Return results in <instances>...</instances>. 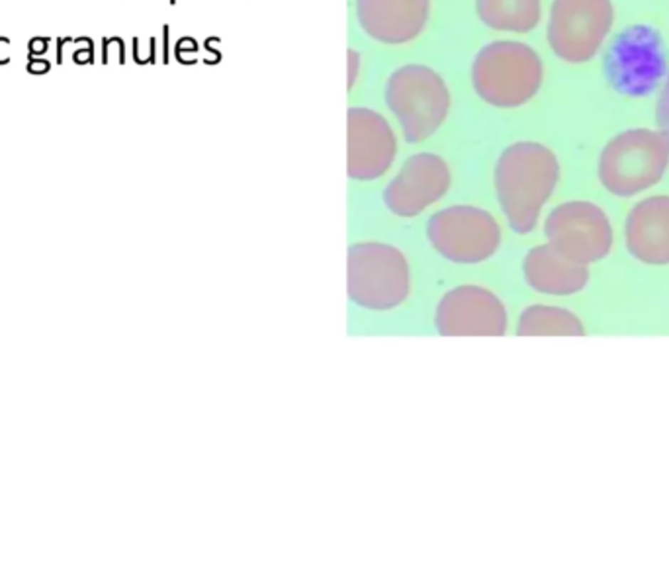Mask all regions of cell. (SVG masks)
Wrapping results in <instances>:
<instances>
[{"label": "cell", "instance_id": "1", "mask_svg": "<svg viewBox=\"0 0 669 563\" xmlns=\"http://www.w3.org/2000/svg\"><path fill=\"white\" fill-rule=\"evenodd\" d=\"M560 178V164L548 147L519 141L501 153L493 172L497 200L511 229L527 235Z\"/></svg>", "mask_w": 669, "mask_h": 563}, {"label": "cell", "instance_id": "2", "mask_svg": "<svg viewBox=\"0 0 669 563\" xmlns=\"http://www.w3.org/2000/svg\"><path fill=\"white\" fill-rule=\"evenodd\" d=\"M544 69L538 53L521 41L499 39L480 49L472 63L475 94L495 108H519L538 93Z\"/></svg>", "mask_w": 669, "mask_h": 563}, {"label": "cell", "instance_id": "3", "mask_svg": "<svg viewBox=\"0 0 669 563\" xmlns=\"http://www.w3.org/2000/svg\"><path fill=\"white\" fill-rule=\"evenodd\" d=\"M411 288L409 264L399 248L366 241L349 248V298L368 311L399 307Z\"/></svg>", "mask_w": 669, "mask_h": 563}, {"label": "cell", "instance_id": "4", "mask_svg": "<svg viewBox=\"0 0 669 563\" xmlns=\"http://www.w3.org/2000/svg\"><path fill=\"white\" fill-rule=\"evenodd\" d=\"M386 102L397 117L407 143H421L443 125L451 94L443 77L425 65H404L391 73Z\"/></svg>", "mask_w": 669, "mask_h": 563}, {"label": "cell", "instance_id": "5", "mask_svg": "<svg viewBox=\"0 0 669 563\" xmlns=\"http://www.w3.org/2000/svg\"><path fill=\"white\" fill-rule=\"evenodd\" d=\"M669 149L662 133L628 130L609 141L599 159V180L615 196H634L662 180Z\"/></svg>", "mask_w": 669, "mask_h": 563}, {"label": "cell", "instance_id": "6", "mask_svg": "<svg viewBox=\"0 0 669 563\" xmlns=\"http://www.w3.org/2000/svg\"><path fill=\"white\" fill-rule=\"evenodd\" d=\"M427 239L436 253L454 264H480L495 255L501 229L490 211L475 206H451L428 219Z\"/></svg>", "mask_w": 669, "mask_h": 563}, {"label": "cell", "instance_id": "7", "mask_svg": "<svg viewBox=\"0 0 669 563\" xmlns=\"http://www.w3.org/2000/svg\"><path fill=\"white\" fill-rule=\"evenodd\" d=\"M615 20L611 0H554L548 43L562 61L579 65L593 59Z\"/></svg>", "mask_w": 669, "mask_h": 563}, {"label": "cell", "instance_id": "8", "mask_svg": "<svg viewBox=\"0 0 669 563\" xmlns=\"http://www.w3.org/2000/svg\"><path fill=\"white\" fill-rule=\"evenodd\" d=\"M548 245L571 263L591 264L609 255L613 227L607 214L591 201H566L550 211L544 223Z\"/></svg>", "mask_w": 669, "mask_h": 563}, {"label": "cell", "instance_id": "9", "mask_svg": "<svg viewBox=\"0 0 669 563\" xmlns=\"http://www.w3.org/2000/svg\"><path fill=\"white\" fill-rule=\"evenodd\" d=\"M435 327L446 337H501L507 331L505 305L488 288L458 285L438 301Z\"/></svg>", "mask_w": 669, "mask_h": 563}, {"label": "cell", "instance_id": "10", "mask_svg": "<svg viewBox=\"0 0 669 563\" xmlns=\"http://www.w3.org/2000/svg\"><path fill=\"white\" fill-rule=\"evenodd\" d=\"M451 188V170L435 153H417L384 190L386 208L397 217H415L443 198Z\"/></svg>", "mask_w": 669, "mask_h": 563}, {"label": "cell", "instance_id": "11", "mask_svg": "<svg viewBox=\"0 0 669 563\" xmlns=\"http://www.w3.org/2000/svg\"><path fill=\"white\" fill-rule=\"evenodd\" d=\"M347 124L349 177L376 180L386 174L397 154L396 135L388 120L370 108H350Z\"/></svg>", "mask_w": 669, "mask_h": 563}, {"label": "cell", "instance_id": "12", "mask_svg": "<svg viewBox=\"0 0 669 563\" xmlns=\"http://www.w3.org/2000/svg\"><path fill=\"white\" fill-rule=\"evenodd\" d=\"M431 0H357L360 28L376 41L401 46L419 36L428 20Z\"/></svg>", "mask_w": 669, "mask_h": 563}, {"label": "cell", "instance_id": "13", "mask_svg": "<svg viewBox=\"0 0 669 563\" xmlns=\"http://www.w3.org/2000/svg\"><path fill=\"white\" fill-rule=\"evenodd\" d=\"M626 247L640 263L669 264V196H652L631 209Z\"/></svg>", "mask_w": 669, "mask_h": 563}, {"label": "cell", "instance_id": "14", "mask_svg": "<svg viewBox=\"0 0 669 563\" xmlns=\"http://www.w3.org/2000/svg\"><path fill=\"white\" fill-rule=\"evenodd\" d=\"M522 272L527 284L540 293L571 295L581 292L589 280L584 264L571 263L550 245H538L525 256Z\"/></svg>", "mask_w": 669, "mask_h": 563}, {"label": "cell", "instance_id": "15", "mask_svg": "<svg viewBox=\"0 0 669 563\" xmlns=\"http://www.w3.org/2000/svg\"><path fill=\"white\" fill-rule=\"evenodd\" d=\"M478 16L488 28L527 33L540 22V0H475Z\"/></svg>", "mask_w": 669, "mask_h": 563}, {"label": "cell", "instance_id": "16", "mask_svg": "<svg viewBox=\"0 0 669 563\" xmlns=\"http://www.w3.org/2000/svg\"><path fill=\"white\" fill-rule=\"evenodd\" d=\"M585 332L584 325L568 309L552 307V305H530L522 311L517 327V335L521 337H538V335H566V337H581Z\"/></svg>", "mask_w": 669, "mask_h": 563}, {"label": "cell", "instance_id": "17", "mask_svg": "<svg viewBox=\"0 0 669 563\" xmlns=\"http://www.w3.org/2000/svg\"><path fill=\"white\" fill-rule=\"evenodd\" d=\"M655 120L660 125V133L663 135V140L668 143L669 149V75L665 78V85H663L660 98H658V110H655Z\"/></svg>", "mask_w": 669, "mask_h": 563}, {"label": "cell", "instance_id": "18", "mask_svg": "<svg viewBox=\"0 0 669 563\" xmlns=\"http://www.w3.org/2000/svg\"><path fill=\"white\" fill-rule=\"evenodd\" d=\"M28 73L31 75H46L51 69V63L47 61V59H41V57H31L28 55Z\"/></svg>", "mask_w": 669, "mask_h": 563}, {"label": "cell", "instance_id": "19", "mask_svg": "<svg viewBox=\"0 0 669 563\" xmlns=\"http://www.w3.org/2000/svg\"><path fill=\"white\" fill-rule=\"evenodd\" d=\"M47 49H49V38H33L28 43V55L31 57H41L47 53Z\"/></svg>", "mask_w": 669, "mask_h": 563}, {"label": "cell", "instance_id": "20", "mask_svg": "<svg viewBox=\"0 0 669 563\" xmlns=\"http://www.w3.org/2000/svg\"><path fill=\"white\" fill-rule=\"evenodd\" d=\"M94 59V43L86 47H78L75 55H73V61L77 63V65H86V63H90Z\"/></svg>", "mask_w": 669, "mask_h": 563}, {"label": "cell", "instance_id": "21", "mask_svg": "<svg viewBox=\"0 0 669 563\" xmlns=\"http://www.w3.org/2000/svg\"><path fill=\"white\" fill-rule=\"evenodd\" d=\"M10 63V39L0 38V65Z\"/></svg>", "mask_w": 669, "mask_h": 563}, {"label": "cell", "instance_id": "22", "mask_svg": "<svg viewBox=\"0 0 669 563\" xmlns=\"http://www.w3.org/2000/svg\"><path fill=\"white\" fill-rule=\"evenodd\" d=\"M73 41H75L73 38L57 39V65H61L63 63V49H65V46H69V43H73Z\"/></svg>", "mask_w": 669, "mask_h": 563}]
</instances>
